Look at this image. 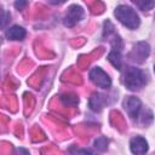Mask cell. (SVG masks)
I'll list each match as a JSON object with an SVG mask.
<instances>
[{
    "label": "cell",
    "mask_w": 155,
    "mask_h": 155,
    "mask_svg": "<svg viewBox=\"0 0 155 155\" xmlns=\"http://www.w3.org/2000/svg\"><path fill=\"white\" fill-rule=\"evenodd\" d=\"M25 36V29L19 25H13L6 30V38L10 40H23Z\"/></svg>",
    "instance_id": "obj_8"
},
{
    "label": "cell",
    "mask_w": 155,
    "mask_h": 155,
    "mask_svg": "<svg viewBox=\"0 0 155 155\" xmlns=\"http://www.w3.org/2000/svg\"><path fill=\"white\" fill-rule=\"evenodd\" d=\"M104 105V99L99 93H93L90 98V107L94 111H101Z\"/></svg>",
    "instance_id": "obj_9"
},
{
    "label": "cell",
    "mask_w": 155,
    "mask_h": 155,
    "mask_svg": "<svg viewBox=\"0 0 155 155\" xmlns=\"http://www.w3.org/2000/svg\"><path fill=\"white\" fill-rule=\"evenodd\" d=\"M147 82L145 75L144 73L134 67H130L127 68L126 73H125V79H124V84L125 86L131 90V91H138L140 90Z\"/></svg>",
    "instance_id": "obj_2"
},
{
    "label": "cell",
    "mask_w": 155,
    "mask_h": 155,
    "mask_svg": "<svg viewBox=\"0 0 155 155\" xmlns=\"http://www.w3.org/2000/svg\"><path fill=\"white\" fill-rule=\"evenodd\" d=\"M149 52H150V48L147 42H138L133 48L132 57L137 62H143L149 56Z\"/></svg>",
    "instance_id": "obj_7"
},
{
    "label": "cell",
    "mask_w": 155,
    "mask_h": 155,
    "mask_svg": "<svg viewBox=\"0 0 155 155\" xmlns=\"http://www.w3.org/2000/svg\"><path fill=\"white\" fill-rule=\"evenodd\" d=\"M154 71H155V65H154Z\"/></svg>",
    "instance_id": "obj_17"
},
{
    "label": "cell",
    "mask_w": 155,
    "mask_h": 155,
    "mask_svg": "<svg viewBox=\"0 0 155 155\" xmlns=\"http://www.w3.org/2000/svg\"><path fill=\"white\" fill-rule=\"evenodd\" d=\"M134 2L142 10H150L155 5V1L154 0H134Z\"/></svg>",
    "instance_id": "obj_11"
},
{
    "label": "cell",
    "mask_w": 155,
    "mask_h": 155,
    "mask_svg": "<svg viewBox=\"0 0 155 155\" xmlns=\"http://www.w3.org/2000/svg\"><path fill=\"white\" fill-rule=\"evenodd\" d=\"M84 16V10L81 6L78 5H71L68 8V12L64 17V25L67 27H74Z\"/></svg>",
    "instance_id": "obj_4"
},
{
    "label": "cell",
    "mask_w": 155,
    "mask_h": 155,
    "mask_svg": "<svg viewBox=\"0 0 155 155\" xmlns=\"http://www.w3.org/2000/svg\"><path fill=\"white\" fill-rule=\"evenodd\" d=\"M90 79L91 81L98 86V87H102V88H109L110 85H111V80L110 78L108 76V74L105 71H103L101 68L98 67H94L91 71H90Z\"/></svg>",
    "instance_id": "obj_3"
},
{
    "label": "cell",
    "mask_w": 155,
    "mask_h": 155,
    "mask_svg": "<svg viewBox=\"0 0 155 155\" xmlns=\"http://www.w3.org/2000/svg\"><path fill=\"white\" fill-rule=\"evenodd\" d=\"M62 102L68 105H75V104H78L79 98L73 94H64V96H62Z\"/></svg>",
    "instance_id": "obj_13"
},
{
    "label": "cell",
    "mask_w": 155,
    "mask_h": 155,
    "mask_svg": "<svg viewBox=\"0 0 155 155\" xmlns=\"http://www.w3.org/2000/svg\"><path fill=\"white\" fill-rule=\"evenodd\" d=\"M25 5H27V0H17V1L15 2V7H16L17 10H22Z\"/></svg>",
    "instance_id": "obj_14"
},
{
    "label": "cell",
    "mask_w": 155,
    "mask_h": 155,
    "mask_svg": "<svg viewBox=\"0 0 155 155\" xmlns=\"http://www.w3.org/2000/svg\"><path fill=\"white\" fill-rule=\"evenodd\" d=\"M114 15L119 19V22H121L128 29H136L139 27V23H140L139 17L136 13V11L130 6H126V5L117 6L114 11Z\"/></svg>",
    "instance_id": "obj_1"
},
{
    "label": "cell",
    "mask_w": 155,
    "mask_h": 155,
    "mask_svg": "<svg viewBox=\"0 0 155 155\" xmlns=\"http://www.w3.org/2000/svg\"><path fill=\"white\" fill-rule=\"evenodd\" d=\"M50 1H51L52 4H56V5H57V4H63V2H65L67 0H50Z\"/></svg>",
    "instance_id": "obj_16"
},
{
    "label": "cell",
    "mask_w": 155,
    "mask_h": 155,
    "mask_svg": "<svg viewBox=\"0 0 155 155\" xmlns=\"http://www.w3.org/2000/svg\"><path fill=\"white\" fill-rule=\"evenodd\" d=\"M130 148L133 154H145L148 151V142L143 137H133L130 142Z\"/></svg>",
    "instance_id": "obj_6"
},
{
    "label": "cell",
    "mask_w": 155,
    "mask_h": 155,
    "mask_svg": "<svg viewBox=\"0 0 155 155\" xmlns=\"http://www.w3.org/2000/svg\"><path fill=\"white\" fill-rule=\"evenodd\" d=\"M108 59H109V62L116 68V69H121V54H120V51L119 50H116V48H114L109 54H108Z\"/></svg>",
    "instance_id": "obj_10"
},
{
    "label": "cell",
    "mask_w": 155,
    "mask_h": 155,
    "mask_svg": "<svg viewBox=\"0 0 155 155\" xmlns=\"http://www.w3.org/2000/svg\"><path fill=\"white\" fill-rule=\"evenodd\" d=\"M107 147H108V139L105 137H99L94 140V148L96 149L103 151V150L107 149Z\"/></svg>",
    "instance_id": "obj_12"
},
{
    "label": "cell",
    "mask_w": 155,
    "mask_h": 155,
    "mask_svg": "<svg viewBox=\"0 0 155 155\" xmlns=\"http://www.w3.org/2000/svg\"><path fill=\"white\" fill-rule=\"evenodd\" d=\"M6 16H8V13H6L5 11H2V23H1L2 28L5 27V24H6V22H7V19H6Z\"/></svg>",
    "instance_id": "obj_15"
},
{
    "label": "cell",
    "mask_w": 155,
    "mask_h": 155,
    "mask_svg": "<svg viewBox=\"0 0 155 155\" xmlns=\"http://www.w3.org/2000/svg\"><path fill=\"white\" fill-rule=\"evenodd\" d=\"M124 105H125V109H126L127 114L132 119H137L138 117V114H139V110H140V107H142L140 101L138 98H136V97H128L125 101Z\"/></svg>",
    "instance_id": "obj_5"
}]
</instances>
